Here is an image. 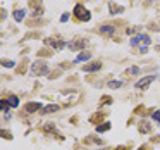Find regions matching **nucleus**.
Returning <instances> with one entry per match:
<instances>
[{"label":"nucleus","instance_id":"39448f33","mask_svg":"<svg viewBox=\"0 0 160 150\" xmlns=\"http://www.w3.org/2000/svg\"><path fill=\"white\" fill-rule=\"evenodd\" d=\"M62 100L66 105H71L78 100V91H62Z\"/></svg>","mask_w":160,"mask_h":150},{"label":"nucleus","instance_id":"b1692460","mask_svg":"<svg viewBox=\"0 0 160 150\" xmlns=\"http://www.w3.org/2000/svg\"><path fill=\"white\" fill-rule=\"evenodd\" d=\"M38 55H52V54H50L48 50H40V52H38Z\"/></svg>","mask_w":160,"mask_h":150},{"label":"nucleus","instance_id":"bb28decb","mask_svg":"<svg viewBox=\"0 0 160 150\" xmlns=\"http://www.w3.org/2000/svg\"><path fill=\"white\" fill-rule=\"evenodd\" d=\"M98 119H102V114H97V116H93V117H91V121H98Z\"/></svg>","mask_w":160,"mask_h":150},{"label":"nucleus","instance_id":"f03ea898","mask_svg":"<svg viewBox=\"0 0 160 150\" xmlns=\"http://www.w3.org/2000/svg\"><path fill=\"white\" fill-rule=\"evenodd\" d=\"M74 16H76V19H79V21H90L91 19L90 11H88L86 7H83L81 4H78L76 7H74Z\"/></svg>","mask_w":160,"mask_h":150},{"label":"nucleus","instance_id":"423d86ee","mask_svg":"<svg viewBox=\"0 0 160 150\" xmlns=\"http://www.w3.org/2000/svg\"><path fill=\"white\" fill-rule=\"evenodd\" d=\"M45 43H47V45H50V47H53L55 50H60V49L66 47V43H64L62 40H57V38H47Z\"/></svg>","mask_w":160,"mask_h":150},{"label":"nucleus","instance_id":"9d476101","mask_svg":"<svg viewBox=\"0 0 160 150\" xmlns=\"http://www.w3.org/2000/svg\"><path fill=\"white\" fill-rule=\"evenodd\" d=\"M108 9H110V14H112V16H114V14H121V12H124V7H122V5L114 4V2H110V4H108Z\"/></svg>","mask_w":160,"mask_h":150},{"label":"nucleus","instance_id":"aec40b11","mask_svg":"<svg viewBox=\"0 0 160 150\" xmlns=\"http://www.w3.org/2000/svg\"><path fill=\"white\" fill-rule=\"evenodd\" d=\"M9 107H11V105H9L7 100H2V102H0V109H2V112H7Z\"/></svg>","mask_w":160,"mask_h":150},{"label":"nucleus","instance_id":"a878e982","mask_svg":"<svg viewBox=\"0 0 160 150\" xmlns=\"http://www.w3.org/2000/svg\"><path fill=\"white\" fill-rule=\"evenodd\" d=\"M146 50H148V47H146V45H143L141 49H139V52H141V54H146Z\"/></svg>","mask_w":160,"mask_h":150},{"label":"nucleus","instance_id":"5701e85b","mask_svg":"<svg viewBox=\"0 0 160 150\" xmlns=\"http://www.w3.org/2000/svg\"><path fill=\"white\" fill-rule=\"evenodd\" d=\"M152 117H153V121L160 122V111H155V112L152 114Z\"/></svg>","mask_w":160,"mask_h":150},{"label":"nucleus","instance_id":"4be33fe9","mask_svg":"<svg viewBox=\"0 0 160 150\" xmlns=\"http://www.w3.org/2000/svg\"><path fill=\"white\" fill-rule=\"evenodd\" d=\"M138 73H139V67H136V66H132L131 69H128V74H132V76L138 74Z\"/></svg>","mask_w":160,"mask_h":150},{"label":"nucleus","instance_id":"6ab92c4d","mask_svg":"<svg viewBox=\"0 0 160 150\" xmlns=\"http://www.w3.org/2000/svg\"><path fill=\"white\" fill-rule=\"evenodd\" d=\"M7 102H9V105H11V107H18V105H19L18 97H9V98H7Z\"/></svg>","mask_w":160,"mask_h":150},{"label":"nucleus","instance_id":"0eeeda50","mask_svg":"<svg viewBox=\"0 0 160 150\" xmlns=\"http://www.w3.org/2000/svg\"><path fill=\"white\" fill-rule=\"evenodd\" d=\"M86 45H88V40H78V42H69V43H67V47H69L71 50H79V49H84Z\"/></svg>","mask_w":160,"mask_h":150},{"label":"nucleus","instance_id":"9b49d317","mask_svg":"<svg viewBox=\"0 0 160 150\" xmlns=\"http://www.w3.org/2000/svg\"><path fill=\"white\" fill-rule=\"evenodd\" d=\"M38 109H43L42 104H38V102H29V104H26V112H36Z\"/></svg>","mask_w":160,"mask_h":150},{"label":"nucleus","instance_id":"4468645a","mask_svg":"<svg viewBox=\"0 0 160 150\" xmlns=\"http://www.w3.org/2000/svg\"><path fill=\"white\" fill-rule=\"evenodd\" d=\"M150 128H152V124H150L146 119H143V121L139 122V131H141V133H148Z\"/></svg>","mask_w":160,"mask_h":150},{"label":"nucleus","instance_id":"7ed1b4c3","mask_svg":"<svg viewBox=\"0 0 160 150\" xmlns=\"http://www.w3.org/2000/svg\"><path fill=\"white\" fill-rule=\"evenodd\" d=\"M150 36L148 35H145V33H139V35H136V36H132L131 38V47H138L139 43H145V45H150Z\"/></svg>","mask_w":160,"mask_h":150},{"label":"nucleus","instance_id":"ddd939ff","mask_svg":"<svg viewBox=\"0 0 160 150\" xmlns=\"http://www.w3.org/2000/svg\"><path fill=\"white\" fill-rule=\"evenodd\" d=\"M114 31H115V28H114V26H110V24L100 26V33H102V35H114Z\"/></svg>","mask_w":160,"mask_h":150},{"label":"nucleus","instance_id":"f257e3e1","mask_svg":"<svg viewBox=\"0 0 160 150\" xmlns=\"http://www.w3.org/2000/svg\"><path fill=\"white\" fill-rule=\"evenodd\" d=\"M29 73H31V76H43V74L48 73V66L45 64V60H35L31 64Z\"/></svg>","mask_w":160,"mask_h":150},{"label":"nucleus","instance_id":"f8f14e48","mask_svg":"<svg viewBox=\"0 0 160 150\" xmlns=\"http://www.w3.org/2000/svg\"><path fill=\"white\" fill-rule=\"evenodd\" d=\"M29 5H31V7H35V12H33L35 16H42V14H43V9L40 7V2H38V0H31V2H29Z\"/></svg>","mask_w":160,"mask_h":150},{"label":"nucleus","instance_id":"412c9836","mask_svg":"<svg viewBox=\"0 0 160 150\" xmlns=\"http://www.w3.org/2000/svg\"><path fill=\"white\" fill-rule=\"evenodd\" d=\"M16 64L12 60H2V67H14Z\"/></svg>","mask_w":160,"mask_h":150},{"label":"nucleus","instance_id":"2eb2a0df","mask_svg":"<svg viewBox=\"0 0 160 150\" xmlns=\"http://www.w3.org/2000/svg\"><path fill=\"white\" fill-rule=\"evenodd\" d=\"M91 59V54H88V52H81L79 55L76 57V60L74 62H84V60H90Z\"/></svg>","mask_w":160,"mask_h":150},{"label":"nucleus","instance_id":"6e6552de","mask_svg":"<svg viewBox=\"0 0 160 150\" xmlns=\"http://www.w3.org/2000/svg\"><path fill=\"white\" fill-rule=\"evenodd\" d=\"M102 69V64L100 62H91V64H86L83 67L84 73H95V71H100Z\"/></svg>","mask_w":160,"mask_h":150},{"label":"nucleus","instance_id":"cd10ccee","mask_svg":"<svg viewBox=\"0 0 160 150\" xmlns=\"http://www.w3.org/2000/svg\"><path fill=\"white\" fill-rule=\"evenodd\" d=\"M155 49H157V50H158V52H160V45H158V47H155Z\"/></svg>","mask_w":160,"mask_h":150},{"label":"nucleus","instance_id":"dca6fc26","mask_svg":"<svg viewBox=\"0 0 160 150\" xmlns=\"http://www.w3.org/2000/svg\"><path fill=\"white\" fill-rule=\"evenodd\" d=\"M24 16H26V11H24V9H18V11L14 12V19H16L18 23H21L22 19H24Z\"/></svg>","mask_w":160,"mask_h":150},{"label":"nucleus","instance_id":"393cba45","mask_svg":"<svg viewBox=\"0 0 160 150\" xmlns=\"http://www.w3.org/2000/svg\"><path fill=\"white\" fill-rule=\"evenodd\" d=\"M67 19H69V14L66 12V14H62V18H60V21H62V23H66Z\"/></svg>","mask_w":160,"mask_h":150},{"label":"nucleus","instance_id":"c85d7f7f","mask_svg":"<svg viewBox=\"0 0 160 150\" xmlns=\"http://www.w3.org/2000/svg\"><path fill=\"white\" fill-rule=\"evenodd\" d=\"M141 150H145V147H143V148H141Z\"/></svg>","mask_w":160,"mask_h":150},{"label":"nucleus","instance_id":"a211bd4d","mask_svg":"<svg viewBox=\"0 0 160 150\" xmlns=\"http://www.w3.org/2000/svg\"><path fill=\"white\" fill-rule=\"evenodd\" d=\"M107 86H108V88H112V90H115V88H121V86H122V81H119V80H115V81H108Z\"/></svg>","mask_w":160,"mask_h":150},{"label":"nucleus","instance_id":"1a4fd4ad","mask_svg":"<svg viewBox=\"0 0 160 150\" xmlns=\"http://www.w3.org/2000/svg\"><path fill=\"white\" fill-rule=\"evenodd\" d=\"M57 111H60V107L57 104H48V105H45V107L42 109V114L45 116V114H53V112H57Z\"/></svg>","mask_w":160,"mask_h":150},{"label":"nucleus","instance_id":"f3484780","mask_svg":"<svg viewBox=\"0 0 160 150\" xmlns=\"http://www.w3.org/2000/svg\"><path fill=\"white\" fill-rule=\"evenodd\" d=\"M110 129V122H103V124H98L97 126V131L98 133H105V131H108Z\"/></svg>","mask_w":160,"mask_h":150},{"label":"nucleus","instance_id":"20e7f679","mask_svg":"<svg viewBox=\"0 0 160 150\" xmlns=\"http://www.w3.org/2000/svg\"><path fill=\"white\" fill-rule=\"evenodd\" d=\"M155 78H157V76H145V78H141V80H139L138 83L134 85L136 90H146V88L152 85V81H155Z\"/></svg>","mask_w":160,"mask_h":150}]
</instances>
